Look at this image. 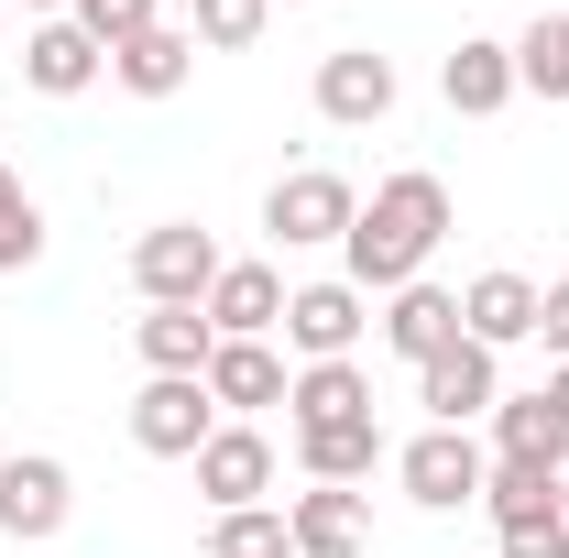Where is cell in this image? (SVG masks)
<instances>
[{"mask_svg":"<svg viewBox=\"0 0 569 558\" xmlns=\"http://www.w3.org/2000/svg\"><path fill=\"white\" fill-rule=\"evenodd\" d=\"M438 241H449V187H438V176H383L340 252H351V285H361V296H372V285L395 296V285L427 275V252H438Z\"/></svg>","mask_w":569,"mask_h":558,"instance_id":"1","label":"cell"},{"mask_svg":"<svg viewBox=\"0 0 569 558\" xmlns=\"http://www.w3.org/2000/svg\"><path fill=\"white\" fill-rule=\"evenodd\" d=\"M132 285H142V307H209L219 241L198 230V219H153V230L132 241Z\"/></svg>","mask_w":569,"mask_h":558,"instance_id":"2","label":"cell"},{"mask_svg":"<svg viewBox=\"0 0 569 558\" xmlns=\"http://www.w3.org/2000/svg\"><path fill=\"white\" fill-rule=\"evenodd\" d=\"M395 482L417 492L427 515H460V504H482L493 460L471 449V427H427V438H406V449H395Z\"/></svg>","mask_w":569,"mask_h":558,"instance_id":"3","label":"cell"},{"mask_svg":"<svg viewBox=\"0 0 569 558\" xmlns=\"http://www.w3.org/2000/svg\"><path fill=\"white\" fill-rule=\"evenodd\" d=\"M132 438L153 449V460H198V449L219 438L209 383H198V372H153V383L132 395Z\"/></svg>","mask_w":569,"mask_h":558,"instance_id":"4","label":"cell"},{"mask_svg":"<svg viewBox=\"0 0 569 558\" xmlns=\"http://www.w3.org/2000/svg\"><path fill=\"white\" fill-rule=\"evenodd\" d=\"M361 198L329 176V165H307V176H274V198H263V230H274L284 252H307V241H351Z\"/></svg>","mask_w":569,"mask_h":558,"instance_id":"5","label":"cell"},{"mask_svg":"<svg viewBox=\"0 0 569 558\" xmlns=\"http://www.w3.org/2000/svg\"><path fill=\"white\" fill-rule=\"evenodd\" d=\"M77 515V482L67 460H44V449H22V460H0V537H22V548H44L56 526Z\"/></svg>","mask_w":569,"mask_h":558,"instance_id":"6","label":"cell"},{"mask_svg":"<svg viewBox=\"0 0 569 558\" xmlns=\"http://www.w3.org/2000/svg\"><path fill=\"white\" fill-rule=\"evenodd\" d=\"M417 406L438 427H471V417H493L503 406V372H493V350L482 340H449L438 361H417Z\"/></svg>","mask_w":569,"mask_h":558,"instance_id":"7","label":"cell"},{"mask_svg":"<svg viewBox=\"0 0 569 558\" xmlns=\"http://www.w3.org/2000/svg\"><path fill=\"white\" fill-rule=\"evenodd\" d=\"M383 110H395V56H372V44L318 56V121L361 132V121H383Z\"/></svg>","mask_w":569,"mask_h":558,"instance_id":"8","label":"cell"},{"mask_svg":"<svg viewBox=\"0 0 569 558\" xmlns=\"http://www.w3.org/2000/svg\"><path fill=\"white\" fill-rule=\"evenodd\" d=\"M284 340L307 350V361H351V340H361V285L351 275L296 285V296H284Z\"/></svg>","mask_w":569,"mask_h":558,"instance_id":"9","label":"cell"},{"mask_svg":"<svg viewBox=\"0 0 569 558\" xmlns=\"http://www.w3.org/2000/svg\"><path fill=\"white\" fill-rule=\"evenodd\" d=\"M263 482H274V438H263V427H219L209 449H198V492H209L219 515L263 504Z\"/></svg>","mask_w":569,"mask_h":558,"instance_id":"10","label":"cell"},{"mask_svg":"<svg viewBox=\"0 0 569 558\" xmlns=\"http://www.w3.org/2000/svg\"><path fill=\"white\" fill-rule=\"evenodd\" d=\"M284 526H296V558H361V537H372V504H361L351 482H318L284 504Z\"/></svg>","mask_w":569,"mask_h":558,"instance_id":"11","label":"cell"},{"mask_svg":"<svg viewBox=\"0 0 569 558\" xmlns=\"http://www.w3.org/2000/svg\"><path fill=\"white\" fill-rule=\"evenodd\" d=\"M460 340V296H449V285H395V307H383V350H395V361H438V350Z\"/></svg>","mask_w":569,"mask_h":558,"instance_id":"12","label":"cell"},{"mask_svg":"<svg viewBox=\"0 0 569 558\" xmlns=\"http://www.w3.org/2000/svg\"><path fill=\"white\" fill-rule=\"evenodd\" d=\"M209 329H219V340H263V329H284V275H274V263H219Z\"/></svg>","mask_w":569,"mask_h":558,"instance_id":"13","label":"cell"},{"mask_svg":"<svg viewBox=\"0 0 569 558\" xmlns=\"http://www.w3.org/2000/svg\"><path fill=\"white\" fill-rule=\"evenodd\" d=\"M493 460L548 471V482H559V471H569V427H559V406H548V395H503V406H493Z\"/></svg>","mask_w":569,"mask_h":558,"instance_id":"14","label":"cell"},{"mask_svg":"<svg viewBox=\"0 0 569 558\" xmlns=\"http://www.w3.org/2000/svg\"><path fill=\"white\" fill-rule=\"evenodd\" d=\"M438 99L460 110V121H493L503 99H515V44H493V33H471L449 67H438Z\"/></svg>","mask_w":569,"mask_h":558,"instance_id":"15","label":"cell"},{"mask_svg":"<svg viewBox=\"0 0 569 558\" xmlns=\"http://www.w3.org/2000/svg\"><path fill=\"white\" fill-rule=\"evenodd\" d=\"M110 77H121L132 99H176V88L198 77V33H187V22H153V33H132V44L110 56Z\"/></svg>","mask_w":569,"mask_h":558,"instance_id":"16","label":"cell"},{"mask_svg":"<svg viewBox=\"0 0 569 558\" xmlns=\"http://www.w3.org/2000/svg\"><path fill=\"white\" fill-rule=\"evenodd\" d=\"M198 383H209V406H230V417H252V406H284V361H274L263 340H219Z\"/></svg>","mask_w":569,"mask_h":558,"instance_id":"17","label":"cell"},{"mask_svg":"<svg viewBox=\"0 0 569 558\" xmlns=\"http://www.w3.org/2000/svg\"><path fill=\"white\" fill-rule=\"evenodd\" d=\"M460 340H482V350L537 340V285L526 275H482L471 296H460Z\"/></svg>","mask_w":569,"mask_h":558,"instance_id":"18","label":"cell"},{"mask_svg":"<svg viewBox=\"0 0 569 558\" xmlns=\"http://www.w3.org/2000/svg\"><path fill=\"white\" fill-rule=\"evenodd\" d=\"M99 67H110V56H99L77 22H33V33H22V77H33L44 99H77V88H99Z\"/></svg>","mask_w":569,"mask_h":558,"instance_id":"19","label":"cell"},{"mask_svg":"<svg viewBox=\"0 0 569 558\" xmlns=\"http://www.w3.org/2000/svg\"><path fill=\"white\" fill-rule=\"evenodd\" d=\"M284 406H296V427H351V417H372V372L361 361H307L284 383Z\"/></svg>","mask_w":569,"mask_h":558,"instance_id":"20","label":"cell"},{"mask_svg":"<svg viewBox=\"0 0 569 558\" xmlns=\"http://www.w3.org/2000/svg\"><path fill=\"white\" fill-rule=\"evenodd\" d=\"M296 460H307V482H372V471H383V427H372V417L296 427Z\"/></svg>","mask_w":569,"mask_h":558,"instance_id":"21","label":"cell"},{"mask_svg":"<svg viewBox=\"0 0 569 558\" xmlns=\"http://www.w3.org/2000/svg\"><path fill=\"white\" fill-rule=\"evenodd\" d=\"M142 361L153 372H209V350H219V329H209V307H142Z\"/></svg>","mask_w":569,"mask_h":558,"instance_id":"22","label":"cell"},{"mask_svg":"<svg viewBox=\"0 0 569 558\" xmlns=\"http://www.w3.org/2000/svg\"><path fill=\"white\" fill-rule=\"evenodd\" d=\"M482 515H493V526H548V515H559V482H548V471H515V460H493Z\"/></svg>","mask_w":569,"mask_h":558,"instance_id":"23","label":"cell"},{"mask_svg":"<svg viewBox=\"0 0 569 558\" xmlns=\"http://www.w3.org/2000/svg\"><path fill=\"white\" fill-rule=\"evenodd\" d=\"M515 88L569 99V11H559V22H526V44H515Z\"/></svg>","mask_w":569,"mask_h":558,"instance_id":"24","label":"cell"},{"mask_svg":"<svg viewBox=\"0 0 569 558\" xmlns=\"http://www.w3.org/2000/svg\"><path fill=\"white\" fill-rule=\"evenodd\" d=\"M209 558H296V526L263 515V504H241V515H219V526H209Z\"/></svg>","mask_w":569,"mask_h":558,"instance_id":"25","label":"cell"},{"mask_svg":"<svg viewBox=\"0 0 569 558\" xmlns=\"http://www.w3.org/2000/svg\"><path fill=\"white\" fill-rule=\"evenodd\" d=\"M33 252H44V209H33V187L0 165V275H22Z\"/></svg>","mask_w":569,"mask_h":558,"instance_id":"26","label":"cell"},{"mask_svg":"<svg viewBox=\"0 0 569 558\" xmlns=\"http://www.w3.org/2000/svg\"><path fill=\"white\" fill-rule=\"evenodd\" d=\"M67 22L99 44V56H121L132 33H153V22H164V11H153V0H67Z\"/></svg>","mask_w":569,"mask_h":558,"instance_id":"27","label":"cell"},{"mask_svg":"<svg viewBox=\"0 0 569 558\" xmlns=\"http://www.w3.org/2000/svg\"><path fill=\"white\" fill-rule=\"evenodd\" d=\"M263 11H274V0H198V44H219V56H241V44L263 33Z\"/></svg>","mask_w":569,"mask_h":558,"instance_id":"28","label":"cell"},{"mask_svg":"<svg viewBox=\"0 0 569 558\" xmlns=\"http://www.w3.org/2000/svg\"><path fill=\"white\" fill-rule=\"evenodd\" d=\"M503 558H569V526L548 515V526H503Z\"/></svg>","mask_w":569,"mask_h":558,"instance_id":"29","label":"cell"},{"mask_svg":"<svg viewBox=\"0 0 569 558\" xmlns=\"http://www.w3.org/2000/svg\"><path fill=\"white\" fill-rule=\"evenodd\" d=\"M537 340L569 361V275H559V285H537Z\"/></svg>","mask_w":569,"mask_h":558,"instance_id":"30","label":"cell"},{"mask_svg":"<svg viewBox=\"0 0 569 558\" xmlns=\"http://www.w3.org/2000/svg\"><path fill=\"white\" fill-rule=\"evenodd\" d=\"M537 395H548V406H559V427H569V361L548 372V383H537Z\"/></svg>","mask_w":569,"mask_h":558,"instance_id":"31","label":"cell"},{"mask_svg":"<svg viewBox=\"0 0 569 558\" xmlns=\"http://www.w3.org/2000/svg\"><path fill=\"white\" fill-rule=\"evenodd\" d=\"M559 526H569V471H559Z\"/></svg>","mask_w":569,"mask_h":558,"instance_id":"32","label":"cell"},{"mask_svg":"<svg viewBox=\"0 0 569 558\" xmlns=\"http://www.w3.org/2000/svg\"><path fill=\"white\" fill-rule=\"evenodd\" d=\"M33 11H56V0H33Z\"/></svg>","mask_w":569,"mask_h":558,"instance_id":"33","label":"cell"}]
</instances>
